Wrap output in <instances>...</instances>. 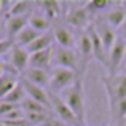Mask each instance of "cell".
<instances>
[{"label":"cell","mask_w":126,"mask_h":126,"mask_svg":"<svg viewBox=\"0 0 126 126\" xmlns=\"http://www.w3.org/2000/svg\"><path fill=\"white\" fill-rule=\"evenodd\" d=\"M29 26V16H6L5 29H6V38L15 42V38Z\"/></svg>","instance_id":"12"},{"label":"cell","mask_w":126,"mask_h":126,"mask_svg":"<svg viewBox=\"0 0 126 126\" xmlns=\"http://www.w3.org/2000/svg\"><path fill=\"white\" fill-rule=\"evenodd\" d=\"M53 43H54V34H53V31H49V32L42 34L34 43H31V45L27 46V51L31 53V54H34V53H40V51H45V49L53 48Z\"/></svg>","instance_id":"18"},{"label":"cell","mask_w":126,"mask_h":126,"mask_svg":"<svg viewBox=\"0 0 126 126\" xmlns=\"http://www.w3.org/2000/svg\"><path fill=\"white\" fill-rule=\"evenodd\" d=\"M10 65L16 70V74H24L31 65V53L27 48H21V46H13L11 53H10Z\"/></svg>","instance_id":"9"},{"label":"cell","mask_w":126,"mask_h":126,"mask_svg":"<svg viewBox=\"0 0 126 126\" xmlns=\"http://www.w3.org/2000/svg\"><path fill=\"white\" fill-rule=\"evenodd\" d=\"M15 42L10 40V38H0V56L6 54V53H11Z\"/></svg>","instance_id":"26"},{"label":"cell","mask_w":126,"mask_h":126,"mask_svg":"<svg viewBox=\"0 0 126 126\" xmlns=\"http://www.w3.org/2000/svg\"><path fill=\"white\" fill-rule=\"evenodd\" d=\"M86 32H88L89 38H91V43H93V54H94V59L107 67L109 65V53H107V49H105V45H104V42H102V38L99 37L97 31H96V26L91 24L86 29Z\"/></svg>","instance_id":"8"},{"label":"cell","mask_w":126,"mask_h":126,"mask_svg":"<svg viewBox=\"0 0 126 126\" xmlns=\"http://www.w3.org/2000/svg\"><path fill=\"white\" fill-rule=\"evenodd\" d=\"M22 80H27L29 83L37 85L40 88H48L49 86V80H51V70H42V69H34L29 67L27 70L22 74Z\"/></svg>","instance_id":"13"},{"label":"cell","mask_w":126,"mask_h":126,"mask_svg":"<svg viewBox=\"0 0 126 126\" xmlns=\"http://www.w3.org/2000/svg\"><path fill=\"white\" fill-rule=\"evenodd\" d=\"M109 126H115V125H109Z\"/></svg>","instance_id":"31"},{"label":"cell","mask_w":126,"mask_h":126,"mask_svg":"<svg viewBox=\"0 0 126 126\" xmlns=\"http://www.w3.org/2000/svg\"><path fill=\"white\" fill-rule=\"evenodd\" d=\"M65 21L69 26L75 29H80V31H86V29L91 26V13L85 8V5L75 6V8L69 10L67 16H65Z\"/></svg>","instance_id":"7"},{"label":"cell","mask_w":126,"mask_h":126,"mask_svg":"<svg viewBox=\"0 0 126 126\" xmlns=\"http://www.w3.org/2000/svg\"><path fill=\"white\" fill-rule=\"evenodd\" d=\"M53 34H54V42L58 43V46L62 48H70V49H77V38H75L74 32L70 31V27L64 24H59L53 29Z\"/></svg>","instance_id":"11"},{"label":"cell","mask_w":126,"mask_h":126,"mask_svg":"<svg viewBox=\"0 0 126 126\" xmlns=\"http://www.w3.org/2000/svg\"><path fill=\"white\" fill-rule=\"evenodd\" d=\"M40 35H42L40 32H37L35 29H32L31 26H27V27H26L24 31H22L21 34L15 38V45L16 46H21V48H27V46L31 45V43H34L38 37H40Z\"/></svg>","instance_id":"21"},{"label":"cell","mask_w":126,"mask_h":126,"mask_svg":"<svg viewBox=\"0 0 126 126\" xmlns=\"http://www.w3.org/2000/svg\"><path fill=\"white\" fill-rule=\"evenodd\" d=\"M26 99H27V94H26V89H24V86H22L21 80H19V83L8 93V96H6L2 102H6V104H11V105H21Z\"/></svg>","instance_id":"22"},{"label":"cell","mask_w":126,"mask_h":126,"mask_svg":"<svg viewBox=\"0 0 126 126\" xmlns=\"http://www.w3.org/2000/svg\"><path fill=\"white\" fill-rule=\"evenodd\" d=\"M16 107H19V105H11V104H6V102H0V120L5 118L6 115L11 110H15Z\"/></svg>","instance_id":"27"},{"label":"cell","mask_w":126,"mask_h":126,"mask_svg":"<svg viewBox=\"0 0 126 126\" xmlns=\"http://www.w3.org/2000/svg\"><path fill=\"white\" fill-rule=\"evenodd\" d=\"M118 38H121V40L126 42V21H125V24L118 29Z\"/></svg>","instance_id":"28"},{"label":"cell","mask_w":126,"mask_h":126,"mask_svg":"<svg viewBox=\"0 0 126 126\" xmlns=\"http://www.w3.org/2000/svg\"><path fill=\"white\" fill-rule=\"evenodd\" d=\"M102 85L105 86L110 105L115 102L126 99V74L123 75H107L102 78Z\"/></svg>","instance_id":"4"},{"label":"cell","mask_w":126,"mask_h":126,"mask_svg":"<svg viewBox=\"0 0 126 126\" xmlns=\"http://www.w3.org/2000/svg\"><path fill=\"white\" fill-rule=\"evenodd\" d=\"M2 29H3V22H2V19H0V34H2Z\"/></svg>","instance_id":"29"},{"label":"cell","mask_w":126,"mask_h":126,"mask_svg":"<svg viewBox=\"0 0 126 126\" xmlns=\"http://www.w3.org/2000/svg\"><path fill=\"white\" fill-rule=\"evenodd\" d=\"M77 49L80 53V58L83 61V64L88 67V62L91 59H94V54H93V43H91V38H89L88 32H81L80 37H78V45H77Z\"/></svg>","instance_id":"17"},{"label":"cell","mask_w":126,"mask_h":126,"mask_svg":"<svg viewBox=\"0 0 126 126\" xmlns=\"http://www.w3.org/2000/svg\"><path fill=\"white\" fill-rule=\"evenodd\" d=\"M29 26L32 29H35L40 34H45V32H49V27H51V21L43 15L42 11H37L35 10L31 16H29Z\"/></svg>","instance_id":"20"},{"label":"cell","mask_w":126,"mask_h":126,"mask_svg":"<svg viewBox=\"0 0 126 126\" xmlns=\"http://www.w3.org/2000/svg\"><path fill=\"white\" fill-rule=\"evenodd\" d=\"M64 3L56 2V0H46V2H37V8L40 10L43 15L49 19V21H54L59 16L62 15V10H64Z\"/></svg>","instance_id":"16"},{"label":"cell","mask_w":126,"mask_h":126,"mask_svg":"<svg viewBox=\"0 0 126 126\" xmlns=\"http://www.w3.org/2000/svg\"><path fill=\"white\" fill-rule=\"evenodd\" d=\"M125 62H126V59H125Z\"/></svg>","instance_id":"32"},{"label":"cell","mask_w":126,"mask_h":126,"mask_svg":"<svg viewBox=\"0 0 126 126\" xmlns=\"http://www.w3.org/2000/svg\"><path fill=\"white\" fill-rule=\"evenodd\" d=\"M80 75L74 70L62 67H53L51 69V80H49V93L51 94H61L62 91H65L67 88H70L75 81L78 80Z\"/></svg>","instance_id":"3"},{"label":"cell","mask_w":126,"mask_h":126,"mask_svg":"<svg viewBox=\"0 0 126 126\" xmlns=\"http://www.w3.org/2000/svg\"><path fill=\"white\" fill-rule=\"evenodd\" d=\"M54 48L45 49V51L40 53H34L31 54V65L29 67H34V69H42V70H51V65L54 64Z\"/></svg>","instance_id":"14"},{"label":"cell","mask_w":126,"mask_h":126,"mask_svg":"<svg viewBox=\"0 0 126 126\" xmlns=\"http://www.w3.org/2000/svg\"><path fill=\"white\" fill-rule=\"evenodd\" d=\"M19 107L24 110V113H53V110L51 109H48V107H45V105H42V104H38V102H35V101H32V99H26L24 102H22Z\"/></svg>","instance_id":"24"},{"label":"cell","mask_w":126,"mask_h":126,"mask_svg":"<svg viewBox=\"0 0 126 126\" xmlns=\"http://www.w3.org/2000/svg\"><path fill=\"white\" fill-rule=\"evenodd\" d=\"M105 21H107V24L110 26V27L120 29L126 21V8L121 6V3L120 5H115V8H112V10L107 11Z\"/></svg>","instance_id":"19"},{"label":"cell","mask_w":126,"mask_h":126,"mask_svg":"<svg viewBox=\"0 0 126 126\" xmlns=\"http://www.w3.org/2000/svg\"><path fill=\"white\" fill-rule=\"evenodd\" d=\"M54 67L74 70L80 77H85V72H86V65L81 61L80 53L77 49L62 48V46H56L54 48Z\"/></svg>","instance_id":"2"},{"label":"cell","mask_w":126,"mask_h":126,"mask_svg":"<svg viewBox=\"0 0 126 126\" xmlns=\"http://www.w3.org/2000/svg\"><path fill=\"white\" fill-rule=\"evenodd\" d=\"M83 81H85V77H78V80L75 81L70 88H67L65 91H62L59 96L64 99V102L70 107V110L75 113V117L78 118L80 125L86 126V107H85Z\"/></svg>","instance_id":"1"},{"label":"cell","mask_w":126,"mask_h":126,"mask_svg":"<svg viewBox=\"0 0 126 126\" xmlns=\"http://www.w3.org/2000/svg\"><path fill=\"white\" fill-rule=\"evenodd\" d=\"M96 26V31H97L99 37L102 38V42H104L105 45V49H107V53L112 49V46L115 45V42L118 40V32L115 31L113 27H110V26L107 24V21H99Z\"/></svg>","instance_id":"15"},{"label":"cell","mask_w":126,"mask_h":126,"mask_svg":"<svg viewBox=\"0 0 126 126\" xmlns=\"http://www.w3.org/2000/svg\"><path fill=\"white\" fill-rule=\"evenodd\" d=\"M49 96H51V109H53V112L58 115V118L62 121V123L69 125V126H81L80 121H78V118L75 117V113L70 110V107L64 102V99H62L61 96L59 94H51V93H49Z\"/></svg>","instance_id":"5"},{"label":"cell","mask_w":126,"mask_h":126,"mask_svg":"<svg viewBox=\"0 0 126 126\" xmlns=\"http://www.w3.org/2000/svg\"><path fill=\"white\" fill-rule=\"evenodd\" d=\"M21 83L24 86L26 94H27L29 99H32V101H35V102H38V104L45 105V107L51 109V96H49V93L46 91L45 88H40V86H37V85H32V83H29L27 80H22V78H21Z\"/></svg>","instance_id":"10"},{"label":"cell","mask_w":126,"mask_h":126,"mask_svg":"<svg viewBox=\"0 0 126 126\" xmlns=\"http://www.w3.org/2000/svg\"><path fill=\"white\" fill-rule=\"evenodd\" d=\"M112 115H113V120L117 121H126V99L115 102L113 105H110Z\"/></svg>","instance_id":"25"},{"label":"cell","mask_w":126,"mask_h":126,"mask_svg":"<svg viewBox=\"0 0 126 126\" xmlns=\"http://www.w3.org/2000/svg\"><path fill=\"white\" fill-rule=\"evenodd\" d=\"M121 69H123V70L126 72V62H125V64H123V67H121Z\"/></svg>","instance_id":"30"},{"label":"cell","mask_w":126,"mask_h":126,"mask_svg":"<svg viewBox=\"0 0 126 126\" xmlns=\"http://www.w3.org/2000/svg\"><path fill=\"white\" fill-rule=\"evenodd\" d=\"M125 123H126V121H125Z\"/></svg>","instance_id":"33"},{"label":"cell","mask_w":126,"mask_h":126,"mask_svg":"<svg viewBox=\"0 0 126 126\" xmlns=\"http://www.w3.org/2000/svg\"><path fill=\"white\" fill-rule=\"evenodd\" d=\"M19 83V78L16 77V74H6L0 78V102L8 96V93Z\"/></svg>","instance_id":"23"},{"label":"cell","mask_w":126,"mask_h":126,"mask_svg":"<svg viewBox=\"0 0 126 126\" xmlns=\"http://www.w3.org/2000/svg\"><path fill=\"white\" fill-rule=\"evenodd\" d=\"M125 59H126V42L118 38L115 45L112 46V49L109 51V65H107L109 75H117L120 67H123Z\"/></svg>","instance_id":"6"}]
</instances>
